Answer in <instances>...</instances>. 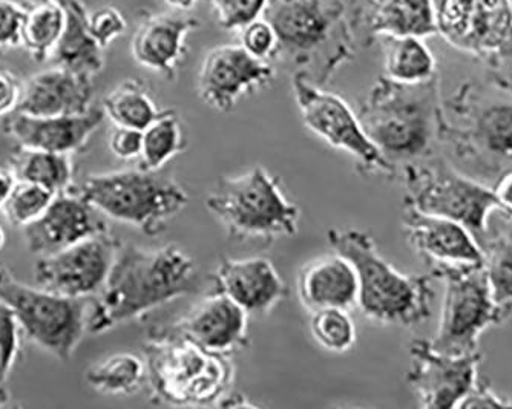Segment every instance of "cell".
I'll use <instances>...</instances> for the list:
<instances>
[{
    "mask_svg": "<svg viewBox=\"0 0 512 409\" xmlns=\"http://www.w3.org/2000/svg\"><path fill=\"white\" fill-rule=\"evenodd\" d=\"M194 258L177 244L145 249L125 244L96 299H91L88 333L102 334L142 319L197 288Z\"/></svg>",
    "mask_w": 512,
    "mask_h": 409,
    "instance_id": "6da1fadb",
    "label": "cell"
},
{
    "mask_svg": "<svg viewBox=\"0 0 512 409\" xmlns=\"http://www.w3.org/2000/svg\"><path fill=\"white\" fill-rule=\"evenodd\" d=\"M358 117L394 174L434 157L444 143L445 105L439 76L417 85L379 77L359 105Z\"/></svg>",
    "mask_w": 512,
    "mask_h": 409,
    "instance_id": "7a4b0ae2",
    "label": "cell"
},
{
    "mask_svg": "<svg viewBox=\"0 0 512 409\" xmlns=\"http://www.w3.org/2000/svg\"><path fill=\"white\" fill-rule=\"evenodd\" d=\"M355 0H269L264 19L278 37L275 62L324 86L355 57Z\"/></svg>",
    "mask_w": 512,
    "mask_h": 409,
    "instance_id": "3957f363",
    "label": "cell"
},
{
    "mask_svg": "<svg viewBox=\"0 0 512 409\" xmlns=\"http://www.w3.org/2000/svg\"><path fill=\"white\" fill-rule=\"evenodd\" d=\"M151 400L157 405L220 406L232 390L234 360L184 336L174 325L148 331L143 344Z\"/></svg>",
    "mask_w": 512,
    "mask_h": 409,
    "instance_id": "277c9868",
    "label": "cell"
},
{
    "mask_svg": "<svg viewBox=\"0 0 512 409\" xmlns=\"http://www.w3.org/2000/svg\"><path fill=\"white\" fill-rule=\"evenodd\" d=\"M329 244L352 262L358 276V305L368 321L414 328L431 316L434 276L407 275L381 255L375 239L359 229H332Z\"/></svg>",
    "mask_w": 512,
    "mask_h": 409,
    "instance_id": "5b68a950",
    "label": "cell"
},
{
    "mask_svg": "<svg viewBox=\"0 0 512 409\" xmlns=\"http://www.w3.org/2000/svg\"><path fill=\"white\" fill-rule=\"evenodd\" d=\"M445 105L444 146L476 180L512 169V92L463 83Z\"/></svg>",
    "mask_w": 512,
    "mask_h": 409,
    "instance_id": "8992f818",
    "label": "cell"
},
{
    "mask_svg": "<svg viewBox=\"0 0 512 409\" xmlns=\"http://www.w3.org/2000/svg\"><path fill=\"white\" fill-rule=\"evenodd\" d=\"M206 207L227 236L237 241L290 238L298 233L301 221L299 207L263 166L237 177L221 178L207 195Z\"/></svg>",
    "mask_w": 512,
    "mask_h": 409,
    "instance_id": "52a82bcc",
    "label": "cell"
},
{
    "mask_svg": "<svg viewBox=\"0 0 512 409\" xmlns=\"http://www.w3.org/2000/svg\"><path fill=\"white\" fill-rule=\"evenodd\" d=\"M77 190L103 215L148 236L165 232L189 204L188 192L178 181L140 166L89 175Z\"/></svg>",
    "mask_w": 512,
    "mask_h": 409,
    "instance_id": "ba28073f",
    "label": "cell"
},
{
    "mask_svg": "<svg viewBox=\"0 0 512 409\" xmlns=\"http://www.w3.org/2000/svg\"><path fill=\"white\" fill-rule=\"evenodd\" d=\"M402 175L405 209L456 221L467 227L483 247L488 239V220L496 210L490 186L436 155L408 164Z\"/></svg>",
    "mask_w": 512,
    "mask_h": 409,
    "instance_id": "9c48e42d",
    "label": "cell"
},
{
    "mask_svg": "<svg viewBox=\"0 0 512 409\" xmlns=\"http://www.w3.org/2000/svg\"><path fill=\"white\" fill-rule=\"evenodd\" d=\"M0 301L7 302L28 341L68 362L88 333L91 298H68L39 285L23 284L0 266Z\"/></svg>",
    "mask_w": 512,
    "mask_h": 409,
    "instance_id": "30bf717a",
    "label": "cell"
},
{
    "mask_svg": "<svg viewBox=\"0 0 512 409\" xmlns=\"http://www.w3.org/2000/svg\"><path fill=\"white\" fill-rule=\"evenodd\" d=\"M430 273L445 285L439 327L431 345L454 356L476 353L480 336L488 328L502 325L483 264L434 267Z\"/></svg>",
    "mask_w": 512,
    "mask_h": 409,
    "instance_id": "8fae6325",
    "label": "cell"
},
{
    "mask_svg": "<svg viewBox=\"0 0 512 409\" xmlns=\"http://www.w3.org/2000/svg\"><path fill=\"white\" fill-rule=\"evenodd\" d=\"M292 89L302 123L332 148L355 158L359 174L396 177L365 134L358 114L342 97L325 91L324 86L316 85L302 72H293Z\"/></svg>",
    "mask_w": 512,
    "mask_h": 409,
    "instance_id": "7c38bea8",
    "label": "cell"
},
{
    "mask_svg": "<svg viewBox=\"0 0 512 409\" xmlns=\"http://www.w3.org/2000/svg\"><path fill=\"white\" fill-rule=\"evenodd\" d=\"M120 246L119 239L105 232L40 256L34 267L36 285L68 298H92L106 284Z\"/></svg>",
    "mask_w": 512,
    "mask_h": 409,
    "instance_id": "4fadbf2b",
    "label": "cell"
},
{
    "mask_svg": "<svg viewBox=\"0 0 512 409\" xmlns=\"http://www.w3.org/2000/svg\"><path fill=\"white\" fill-rule=\"evenodd\" d=\"M410 359L407 382L424 409L459 408L479 380V351L454 356L437 351L430 339H416Z\"/></svg>",
    "mask_w": 512,
    "mask_h": 409,
    "instance_id": "5bb4252c",
    "label": "cell"
},
{
    "mask_svg": "<svg viewBox=\"0 0 512 409\" xmlns=\"http://www.w3.org/2000/svg\"><path fill=\"white\" fill-rule=\"evenodd\" d=\"M437 36L460 53L494 56L512 25V0H434Z\"/></svg>",
    "mask_w": 512,
    "mask_h": 409,
    "instance_id": "9a60e30c",
    "label": "cell"
},
{
    "mask_svg": "<svg viewBox=\"0 0 512 409\" xmlns=\"http://www.w3.org/2000/svg\"><path fill=\"white\" fill-rule=\"evenodd\" d=\"M275 66L250 56L241 45H221L204 56L198 72V97L217 112L234 111L247 95L267 88Z\"/></svg>",
    "mask_w": 512,
    "mask_h": 409,
    "instance_id": "2e32d148",
    "label": "cell"
},
{
    "mask_svg": "<svg viewBox=\"0 0 512 409\" xmlns=\"http://www.w3.org/2000/svg\"><path fill=\"white\" fill-rule=\"evenodd\" d=\"M109 232L105 215L82 197L79 190H65L30 226L23 229L30 253L48 256L74 244Z\"/></svg>",
    "mask_w": 512,
    "mask_h": 409,
    "instance_id": "e0dca14e",
    "label": "cell"
},
{
    "mask_svg": "<svg viewBox=\"0 0 512 409\" xmlns=\"http://www.w3.org/2000/svg\"><path fill=\"white\" fill-rule=\"evenodd\" d=\"M402 230L411 249L431 269L483 264V249L476 236L456 221L405 209Z\"/></svg>",
    "mask_w": 512,
    "mask_h": 409,
    "instance_id": "ac0fdd59",
    "label": "cell"
},
{
    "mask_svg": "<svg viewBox=\"0 0 512 409\" xmlns=\"http://www.w3.org/2000/svg\"><path fill=\"white\" fill-rule=\"evenodd\" d=\"M102 106H94L85 114L34 117L13 112L5 117L4 132L17 148L74 154L91 140L105 122Z\"/></svg>",
    "mask_w": 512,
    "mask_h": 409,
    "instance_id": "d6986e66",
    "label": "cell"
},
{
    "mask_svg": "<svg viewBox=\"0 0 512 409\" xmlns=\"http://www.w3.org/2000/svg\"><path fill=\"white\" fill-rule=\"evenodd\" d=\"M215 290L240 305L247 315L263 316L286 299L287 285L261 256L221 259L214 272Z\"/></svg>",
    "mask_w": 512,
    "mask_h": 409,
    "instance_id": "ffe728a7",
    "label": "cell"
},
{
    "mask_svg": "<svg viewBox=\"0 0 512 409\" xmlns=\"http://www.w3.org/2000/svg\"><path fill=\"white\" fill-rule=\"evenodd\" d=\"M200 27V20L191 16L146 14L131 40L132 57L143 68L175 80L188 50V34Z\"/></svg>",
    "mask_w": 512,
    "mask_h": 409,
    "instance_id": "44dd1931",
    "label": "cell"
},
{
    "mask_svg": "<svg viewBox=\"0 0 512 409\" xmlns=\"http://www.w3.org/2000/svg\"><path fill=\"white\" fill-rule=\"evenodd\" d=\"M249 315L232 299L215 290L188 315L174 322L178 331L215 353L230 354L247 347Z\"/></svg>",
    "mask_w": 512,
    "mask_h": 409,
    "instance_id": "7402d4cb",
    "label": "cell"
},
{
    "mask_svg": "<svg viewBox=\"0 0 512 409\" xmlns=\"http://www.w3.org/2000/svg\"><path fill=\"white\" fill-rule=\"evenodd\" d=\"M92 108L94 77L51 66L23 82L22 100L16 112L34 117H56L85 114Z\"/></svg>",
    "mask_w": 512,
    "mask_h": 409,
    "instance_id": "603a6c76",
    "label": "cell"
},
{
    "mask_svg": "<svg viewBox=\"0 0 512 409\" xmlns=\"http://www.w3.org/2000/svg\"><path fill=\"white\" fill-rule=\"evenodd\" d=\"M355 28L365 45L379 37L437 36L434 0H362L355 7Z\"/></svg>",
    "mask_w": 512,
    "mask_h": 409,
    "instance_id": "cb8c5ba5",
    "label": "cell"
},
{
    "mask_svg": "<svg viewBox=\"0 0 512 409\" xmlns=\"http://www.w3.org/2000/svg\"><path fill=\"white\" fill-rule=\"evenodd\" d=\"M296 290L302 307L309 313L324 308H350L358 305V276L345 256L332 255L313 259L298 273Z\"/></svg>",
    "mask_w": 512,
    "mask_h": 409,
    "instance_id": "d4e9b609",
    "label": "cell"
},
{
    "mask_svg": "<svg viewBox=\"0 0 512 409\" xmlns=\"http://www.w3.org/2000/svg\"><path fill=\"white\" fill-rule=\"evenodd\" d=\"M60 2L65 8V27L54 46L51 63L82 76L96 77L105 68L106 50L89 31V11L83 0Z\"/></svg>",
    "mask_w": 512,
    "mask_h": 409,
    "instance_id": "484cf974",
    "label": "cell"
},
{
    "mask_svg": "<svg viewBox=\"0 0 512 409\" xmlns=\"http://www.w3.org/2000/svg\"><path fill=\"white\" fill-rule=\"evenodd\" d=\"M384 51V76L404 85L425 83L437 76V63L425 39L414 36L379 37Z\"/></svg>",
    "mask_w": 512,
    "mask_h": 409,
    "instance_id": "4316f807",
    "label": "cell"
},
{
    "mask_svg": "<svg viewBox=\"0 0 512 409\" xmlns=\"http://www.w3.org/2000/svg\"><path fill=\"white\" fill-rule=\"evenodd\" d=\"M22 7V46L34 62H46L65 27V8L60 0H25Z\"/></svg>",
    "mask_w": 512,
    "mask_h": 409,
    "instance_id": "83f0119b",
    "label": "cell"
},
{
    "mask_svg": "<svg viewBox=\"0 0 512 409\" xmlns=\"http://www.w3.org/2000/svg\"><path fill=\"white\" fill-rule=\"evenodd\" d=\"M85 380L103 396H131L148 382L145 357L117 353L99 360L86 370Z\"/></svg>",
    "mask_w": 512,
    "mask_h": 409,
    "instance_id": "f1b7e54d",
    "label": "cell"
},
{
    "mask_svg": "<svg viewBox=\"0 0 512 409\" xmlns=\"http://www.w3.org/2000/svg\"><path fill=\"white\" fill-rule=\"evenodd\" d=\"M8 166L13 169L17 180L45 187L54 194L73 186L74 166L68 154L17 148Z\"/></svg>",
    "mask_w": 512,
    "mask_h": 409,
    "instance_id": "f546056e",
    "label": "cell"
},
{
    "mask_svg": "<svg viewBox=\"0 0 512 409\" xmlns=\"http://www.w3.org/2000/svg\"><path fill=\"white\" fill-rule=\"evenodd\" d=\"M103 112L114 126L145 131L161 114L145 83L128 79L115 86L105 95L102 102Z\"/></svg>",
    "mask_w": 512,
    "mask_h": 409,
    "instance_id": "4dcf8cb0",
    "label": "cell"
},
{
    "mask_svg": "<svg viewBox=\"0 0 512 409\" xmlns=\"http://www.w3.org/2000/svg\"><path fill=\"white\" fill-rule=\"evenodd\" d=\"M188 148V134L174 109H165L157 120L143 131V151L140 167L161 171L172 158Z\"/></svg>",
    "mask_w": 512,
    "mask_h": 409,
    "instance_id": "1f68e13d",
    "label": "cell"
},
{
    "mask_svg": "<svg viewBox=\"0 0 512 409\" xmlns=\"http://www.w3.org/2000/svg\"><path fill=\"white\" fill-rule=\"evenodd\" d=\"M482 249L486 281L500 324H505L512 316V233L486 239Z\"/></svg>",
    "mask_w": 512,
    "mask_h": 409,
    "instance_id": "d6a6232c",
    "label": "cell"
},
{
    "mask_svg": "<svg viewBox=\"0 0 512 409\" xmlns=\"http://www.w3.org/2000/svg\"><path fill=\"white\" fill-rule=\"evenodd\" d=\"M310 333L316 344L329 353H347L356 344V325L344 308H324L310 313Z\"/></svg>",
    "mask_w": 512,
    "mask_h": 409,
    "instance_id": "836d02e7",
    "label": "cell"
},
{
    "mask_svg": "<svg viewBox=\"0 0 512 409\" xmlns=\"http://www.w3.org/2000/svg\"><path fill=\"white\" fill-rule=\"evenodd\" d=\"M57 194L37 184L19 181L14 187L13 194L8 198L5 206L2 207L8 223L14 227H25L39 220L40 216L53 203Z\"/></svg>",
    "mask_w": 512,
    "mask_h": 409,
    "instance_id": "e575fe53",
    "label": "cell"
},
{
    "mask_svg": "<svg viewBox=\"0 0 512 409\" xmlns=\"http://www.w3.org/2000/svg\"><path fill=\"white\" fill-rule=\"evenodd\" d=\"M214 8L218 25L227 31H241L264 16L269 0H206Z\"/></svg>",
    "mask_w": 512,
    "mask_h": 409,
    "instance_id": "d590c367",
    "label": "cell"
},
{
    "mask_svg": "<svg viewBox=\"0 0 512 409\" xmlns=\"http://www.w3.org/2000/svg\"><path fill=\"white\" fill-rule=\"evenodd\" d=\"M240 33V45L250 56L264 60V62H275L276 51H278V37H276L272 25L264 17L253 20Z\"/></svg>",
    "mask_w": 512,
    "mask_h": 409,
    "instance_id": "8d00e7d4",
    "label": "cell"
},
{
    "mask_svg": "<svg viewBox=\"0 0 512 409\" xmlns=\"http://www.w3.org/2000/svg\"><path fill=\"white\" fill-rule=\"evenodd\" d=\"M20 328L16 313L7 302L0 301V356H2V379L7 380L20 350Z\"/></svg>",
    "mask_w": 512,
    "mask_h": 409,
    "instance_id": "74e56055",
    "label": "cell"
},
{
    "mask_svg": "<svg viewBox=\"0 0 512 409\" xmlns=\"http://www.w3.org/2000/svg\"><path fill=\"white\" fill-rule=\"evenodd\" d=\"M89 31L102 48H108L117 37L128 30L122 11L115 7H102L89 13Z\"/></svg>",
    "mask_w": 512,
    "mask_h": 409,
    "instance_id": "f35d334b",
    "label": "cell"
},
{
    "mask_svg": "<svg viewBox=\"0 0 512 409\" xmlns=\"http://www.w3.org/2000/svg\"><path fill=\"white\" fill-rule=\"evenodd\" d=\"M23 16L22 4L0 0V54L22 46Z\"/></svg>",
    "mask_w": 512,
    "mask_h": 409,
    "instance_id": "ab89813d",
    "label": "cell"
},
{
    "mask_svg": "<svg viewBox=\"0 0 512 409\" xmlns=\"http://www.w3.org/2000/svg\"><path fill=\"white\" fill-rule=\"evenodd\" d=\"M109 151L119 160H140L143 151V131L114 126L109 134Z\"/></svg>",
    "mask_w": 512,
    "mask_h": 409,
    "instance_id": "60d3db41",
    "label": "cell"
},
{
    "mask_svg": "<svg viewBox=\"0 0 512 409\" xmlns=\"http://www.w3.org/2000/svg\"><path fill=\"white\" fill-rule=\"evenodd\" d=\"M463 408H512V400L509 397L500 396L488 380L479 379L473 390L460 403L459 409Z\"/></svg>",
    "mask_w": 512,
    "mask_h": 409,
    "instance_id": "b9f144b4",
    "label": "cell"
},
{
    "mask_svg": "<svg viewBox=\"0 0 512 409\" xmlns=\"http://www.w3.org/2000/svg\"><path fill=\"white\" fill-rule=\"evenodd\" d=\"M486 63L494 71V83L512 92V25L499 50Z\"/></svg>",
    "mask_w": 512,
    "mask_h": 409,
    "instance_id": "7bdbcfd3",
    "label": "cell"
},
{
    "mask_svg": "<svg viewBox=\"0 0 512 409\" xmlns=\"http://www.w3.org/2000/svg\"><path fill=\"white\" fill-rule=\"evenodd\" d=\"M23 82L14 72L0 69V117H8L19 108Z\"/></svg>",
    "mask_w": 512,
    "mask_h": 409,
    "instance_id": "ee69618b",
    "label": "cell"
},
{
    "mask_svg": "<svg viewBox=\"0 0 512 409\" xmlns=\"http://www.w3.org/2000/svg\"><path fill=\"white\" fill-rule=\"evenodd\" d=\"M491 190L496 210H499L503 218L512 221V169L497 177Z\"/></svg>",
    "mask_w": 512,
    "mask_h": 409,
    "instance_id": "f6af8a7d",
    "label": "cell"
},
{
    "mask_svg": "<svg viewBox=\"0 0 512 409\" xmlns=\"http://www.w3.org/2000/svg\"><path fill=\"white\" fill-rule=\"evenodd\" d=\"M16 174L10 166H0V210L7 203L10 195L13 194L14 187L17 186Z\"/></svg>",
    "mask_w": 512,
    "mask_h": 409,
    "instance_id": "bcb514c9",
    "label": "cell"
},
{
    "mask_svg": "<svg viewBox=\"0 0 512 409\" xmlns=\"http://www.w3.org/2000/svg\"><path fill=\"white\" fill-rule=\"evenodd\" d=\"M169 7L175 8V10L189 11L198 4V0H165Z\"/></svg>",
    "mask_w": 512,
    "mask_h": 409,
    "instance_id": "7dc6e473",
    "label": "cell"
},
{
    "mask_svg": "<svg viewBox=\"0 0 512 409\" xmlns=\"http://www.w3.org/2000/svg\"><path fill=\"white\" fill-rule=\"evenodd\" d=\"M2 385H4V383H0V406H4L5 402L8 400V393Z\"/></svg>",
    "mask_w": 512,
    "mask_h": 409,
    "instance_id": "c3c4849f",
    "label": "cell"
},
{
    "mask_svg": "<svg viewBox=\"0 0 512 409\" xmlns=\"http://www.w3.org/2000/svg\"><path fill=\"white\" fill-rule=\"evenodd\" d=\"M5 243H7V235H5L4 227L0 226V250L4 249Z\"/></svg>",
    "mask_w": 512,
    "mask_h": 409,
    "instance_id": "681fc988",
    "label": "cell"
},
{
    "mask_svg": "<svg viewBox=\"0 0 512 409\" xmlns=\"http://www.w3.org/2000/svg\"><path fill=\"white\" fill-rule=\"evenodd\" d=\"M0 383H5L2 379V356H0Z\"/></svg>",
    "mask_w": 512,
    "mask_h": 409,
    "instance_id": "f907efd6",
    "label": "cell"
}]
</instances>
